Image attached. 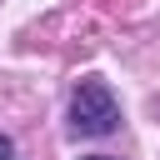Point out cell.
<instances>
[{"mask_svg":"<svg viewBox=\"0 0 160 160\" xmlns=\"http://www.w3.org/2000/svg\"><path fill=\"white\" fill-rule=\"evenodd\" d=\"M115 120H120V105H115L110 85L105 80H80V90L70 100V125L80 135H110Z\"/></svg>","mask_w":160,"mask_h":160,"instance_id":"6da1fadb","label":"cell"},{"mask_svg":"<svg viewBox=\"0 0 160 160\" xmlns=\"http://www.w3.org/2000/svg\"><path fill=\"white\" fill-rule=\"evenodd\" d=\"M10 150H15V145H10L5 135H0V160H10Z\"/></svg>","mask_w":160,"mask_h":160,"instance_id":"7a4b0ae2","label":"cell"},{"mask_svg":"<svg viewBox=\"0 0 160 160\" xmlns=\"http://www.w3.org/2000/svg\"><path fill=\"white\" fill-rule=\"evenodd\" d=\"M90 160H110V155H90Z\"/></svg>","mask_w":160,"mask_h":160,"instance_id":"3957f363","label":"cell"}]
</instances>
